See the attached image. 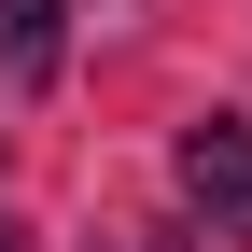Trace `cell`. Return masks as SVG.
Wrapping results in <instances>:
<instances>
[{
  "instance_id": "1",
  "label": "cell",
  "mask_w": 252,
  "mask_h": 252,
  "mask_svg": "<svg viewBox=\"0 0 252 252\" xmlns=\"http://www.w3.org/2000/svg\"><path fill=\"white\" fill-rule=\"evenodd\" d=\"M168 168H182V210H196L210 238H238V252H252V112H196Z\"/></svg>"
},
{
  "instance_id": "2",
  "label": "cell",
  "mask_w": 252,
  "mask_h": 252,
  "mask_svg": "<svg viewBox=\"0 0 252 252\" xmlns=\"http://www.w3.org/2000/svg\"><path fill=\"white\" fill-rule=\"evenodd\" d=\"M56 56H70V0H0V84H56Z\"/></svg>"
},
{
  "instance_id": "3",
  "label": "cell",
  "mask_w": 252,
  "mask_h": 252,
  "mask_svg": "<svg viewBox=\"0 0 252 252\" xmlns=\"http://www.w3.org/2000/svg\"><path fill=\"white\" fill-rule=\"evenodd\" d=\"M0 252H28V224H14V210H0Z\"/></svg>"
}]
</instances>
